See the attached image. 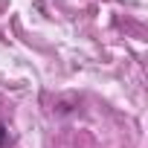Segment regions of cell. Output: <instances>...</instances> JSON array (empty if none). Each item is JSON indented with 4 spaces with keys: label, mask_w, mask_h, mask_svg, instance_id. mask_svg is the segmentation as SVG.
Listing matches in <instances>:
<instances>
[{
    "label": "cell",
    "mask_w": 148,
    "mask_h": 148,
    "mask_svg": "<svg viewBox=\"0 0 148 148\" xmlns=\"http://www.w3.org/2000/svg\"><path fill=\"white\" fill-rule=\"evenodd\" d=\"M6 139H9V128H6L3 122H0V148L6 145Z\"/></svg>",
    "instance_id": "1"
}]
</instances>
